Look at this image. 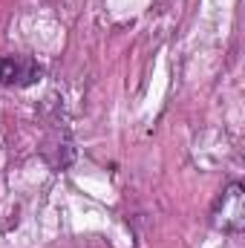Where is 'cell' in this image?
<instances>
[{
  "mask_svg": "<svg viewBox=\"0 0 245 248\" xmlns=\"http://www.w3.org/2000/svg\"><path fill=\"white\" fill-rule=\"evenodd\" d=\"M243 199H245V187L240 185V182H231L225 190H219V196H216V202H214V208H211V222H214V228H219L222 234H231V237L243 234V228H245Z\"/></svg>",
  "mask_w": 245,
  "mask_h": 248,
  "instance_id": "obj_1",
  "label": "cell"
},
{
  "mask_svg": "<svg viewBox=\"0 0 245 248\" xmlns=\"http://www.w3.org/2000/svg\"><path fill=\"white\" fill-rule=\"evenodd\" d=\"M44 69L26 55H6L0 58V84L3 87H29L41 81Z\"/></svg>",
  "mask_w": 245,
  "mask_h": 248,
  "instance_id": "obj_2",
  "label": "cell"
}]
</instances>
